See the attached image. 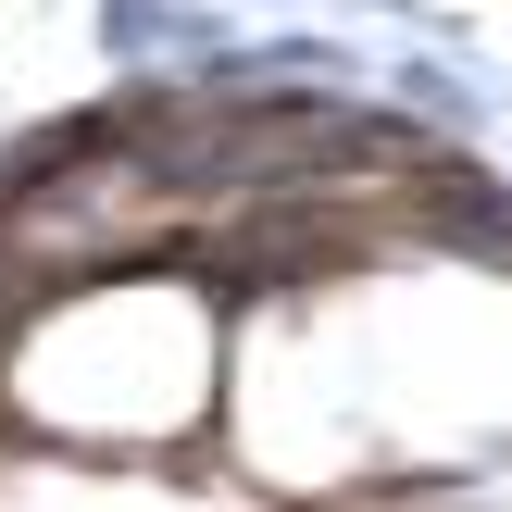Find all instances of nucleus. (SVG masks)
<instances>
[{"instance_id":"f257e3e1","label":"nucleus","mask_w":512,"mask_h":512,"mask_svg":"<svg viewBox=\"0 0 512 512\" xmlns=\"http://www.w3.org/2000/svg\"><path fill=\"white\" fill-rule=\"evenodd\" d=\"M13 438L100 450V463H175L225 438V313L175 263H125L63 288L0 363Z\"/></svg>"},{"instance_id":"7ed1b4c3","label":"nucleus","mask_w":512,"mask_h":512,"mask_svg":"<svg viewBox=\"0 0 512 512\" xmlns=\"http://www.w3.org/2000/svg\"><path fill=\"white\" fill-rule=\"evenodd\" d=\"M388 100H400L413 125H438V138H488V113H500L488 75H475L450 38H413V50H400V63H388Z\"/></svg>"},{"instance_id":"f03ea898","label":"nucleus","mask_w":512,"mask_h":512,"mask_svg":"<svg viewBox=\"0 0 512 512\" xmlns=\"http://www.w3.org/2000/svg\"><path fill=\"white\" fill-rule=\"evenodd\" d=\"M88 38H100L113 75H138V63H200V50L238 38V0H100Z\"/></svg>"},{"instance_id":"20e7f679","label":"nucleus","mask_w":512,"mask_h":512,"mask_svg":"<svg viewBox=\"0 0 512 512\" xmlns=\"http://www.w3.org/2000/svg\"><path fill=\"white\" fill-rule=\"evenodd\" d=\"M238 13H288V0H238Z\"/></svg>"}]
</instances>
